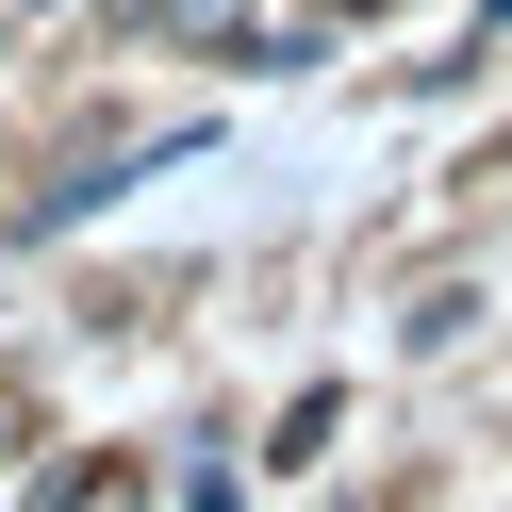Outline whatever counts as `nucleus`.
Wrapping results in <instances>:
<instances>
[{
  "instance_id": "nucleus-1",
  "label": "nucleus",
  "mask_w": 512,
  "mask_h": 512,
  "mask_svg": "<svg viewBox=\"0 0 512 512\" xmlns=\"http://www.w3.org/2000/svg\"><path fill=\"white\" fill-rule=\"evenodd\" d=\"M116 17H133V34H166V50H199V34L248 50V0H116Z\"/></svg>"
},
{
  "instance_id": "nucleus-2",
  "label": "nucleus",
  "mask_w": 512,
  "mask_h": 512,
  "mask_svg": "<svg viewBox=\"0 0 512 512\" xmlns=\"http://www.w3.org/2000/svg\"><path fill=\"white\" fill-rule=\"evenodd\" d=\"M314 17H380V0H314Z\"/></svg>"
}]
</instances>
